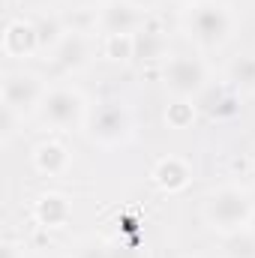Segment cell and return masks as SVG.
I'll return each mask as SVG.
<instances>
[{
    "label": "cell",
    "mask_w": 255,
    "mask_h": 258,
    "mask_svg": "<svg viewBox=\"0 0 255 258\" xmlns=\"http://www.w3.org/2000/svg\"><path fill=\"white\" fill-rule=\"evenodd\" d=\"M72 6H81V9H87V6H93V3H99V0H69Z\"/></svg>",
    "instance_id": "obj_24"
},
{
    "label": "cell",
    "mask_w": 255,
    "mask_h": 258,
    "mask_svg": "<svg viewBox=\"0 0 255 258\" xmlns=\"http://www.w3.org/2000/svg\"><path fill=\"white\" fill-rule=\"evenodd\" d=\"M252 213H255L252 198L240 186H222V189L210 192L207 201H204V219H207V225L213 231L225 234V237L234 234V231L249 228Z\"/></svg>",
    "instance_id": "obj_1"
},
{
    "label": "cell",
    "mask_w": 255,
    "mask_h": 258,
    "mask_svg": "<svg viewBox=\"0 0 255 258\" xmlns=\"http://www.w3.org/2000/svg\"><path fill=\"white\" fill-rule=\"evenodd\" d=\"M228 81H231L234 90L255 93V54H240L228 66Z\"/></svg>",
    "instance_id": "obj_15"
},
{
    "label": "cell",
    "mask_w": 255,
    "mask_h": 258,
    "mask_svg": "<svg viewBox=\"0 0 255 258\" xmlns=\"http://www.w3.org/2000/svg\"><path fill=\"white\" fill-rule=\"evenodd\" d=\"M3 51L12 60H27L36 51H42L39 45V30L36 21H24V18H12L3 27Z\"/></svg>",
    "instance_id": "obj_7"
},
{
    "label": "cell",
    "mask_w": 255,
    "mask_h": 258,
    "mask_svg": "<svg viewBox=\"0 0 255 258\" xmlns=\"http://www.w3.org/2000/svg\"><path fill=\"white\" fill-rule=\"evenodd\" d=\"M165 87L177 96V99H198L210 84H207V66L198 57L189 54H177L165 63Z\"/></svg>",
    "instance_id": "obj_4"
},
{
    "label": "cell",
    "mask_w": 255,
    "mask_h": 258,
    "mask_svg": "<svg viewBox=\"0 0 255 258\" xmlns=\"http://www.w3.org/2000/svg\"><path fill=\"white\" fill-rule=\"evenodd\" d=\"M183 3H192V6H195V3H201V0H183Z\"/></svg>",
    "instance_id": "obj_26"
},
{
    "label": "cell",
    "mask_w": 255,
    "mask_h": 258,
    "mask_svg": "<svg viewBox=\"0 0 255 258\" xmlns=\"http://www.w3.org/2000/svg\"><path fill=\"white\" fill-rule=\"evenodd\" d=\"M168 54V36L159 27H141L135 33V60L153 63Z\"/></svg>",
    "instance_id": "obj_14"
},
{
    "label": "cell",
    "mask_w": 255,
    "mask_h": 258,
    "mask_svg": "<svg viewBox=\"0 0 255 258\" xmlns=\"http://www.w3.org/2000/svg\"><path fill=\"white\" fill-rule=\"evenodd\" d=\"M54 54V63L66 69V72H78V69H84L87 60H90V45H87V39L78 33V30H72V33H66L63 42L51 51Z\"/></svg>",
    "instance_id": "obj_11"
},
{
    "label": "cell",
    "mask_w": 255,
    "mask_h": 258,
    "mask_svg": "<svg viewBox=\"0 0 255 258\" xmlns=\"http://www.w3.org/2000/svg\"><path fill=\"white\" fill-rule=\"evenodd\" d=\"M36 258H51V255H36Z\"/></svg>",
    "instance_id": "obj_27"
},
{
    "label": "cell",
    "mask_w": 255,
    "mask_h": 258,
    "mask_svg": "<svg viewBox=\"0 0 255 258\" xmlns=\"http://www.w3.org/2000/svg\"><path fill=\"white\" fill-rule=\"evenodd\" d=\"M222 252H225V258H255V234L249 228L228 234Z\"/></svg>",
    "instance_id": "obj_17"
},
{
    "label": "cell",
    "mask_w": 255,
    "mask_h": 258,
    "mask_svg": "<svg viewBox=\"0 0 255 258\" xmlns=\"http://www.w3.org/2000/svg\"><path fill=\"white\" fill-rule=\"evenodd\" d=\"M99 27L105 30V36H114V33H138L144 27L141 24V9L132 6L129 0H108L99 9Z\"/></svg>",
    "instance_id": "obj_8"
},
{
    "label": "cell",
    "mask_w": 255,
    "mask_h": 258,
    "mask_svg": "<svg viewBox=\"0 0 255 258\" xmlns=\"http://www.w3.org/2000/svg\"><path fill=\"white\" fill-rule=\"evenodd\" d=\"M87 132L99 147H117L132 135V114L126 111V105L108 102L87 120Z\"/></svg>",
    "instance_id": "obj_5"
},
{
    "label": "cell",
    "mask_w": 255,
    "mask_h": 258,
    "mask_svg": "<svg viewBox=\"0 0 255 258\" xmlns=\"http://www.w3.org/2000/svg\"><path fill=\"white\" fill-rule=\"evenodd\" d=\"M186 33H189L192 42L198 48H204V51L222 48L231 39V33H234V15L219 0H201L186 15Z\"/></svg>",
    "instance_id": "obj_2"
},
{
    "label": "cell",
    "mask_w": 255,
    "mask_h": 258,
    "mask_svg": "<svg viewBox=\"0 0 255 258\" xmlns=\"http://www.w3.org/2000/svg\"><path fill=\"white\" fill-rule=\"evenodd\" d=\"M132 6H138V9H150V6H156L159 0H129Z\"/></svg>",
    "instance_id": "obj_23"
},
{
    "label": "cell",
    "mask_w": 255,
    "mask_h": 258,
    "mask_svg": "<svg viewBox=\"0 0 255 258\" xmlns=\"http://www.w3.org/2000/svg\"><path fill=\"white\" fill-rule=\"evenodd\" d=\"M39 117L45 126L78 129L87 117V102L75 87H54L45 93V99L39 105Z\"/></svg>",
    "instance_id": "obj_3"
},
{
    "label": "cell",
    "mask_w": 255,
    "mask_h": 258,
    "mask_svg": "<svg viewBox=\"0 0 255 258\" xmlns=\"http://www.w3.org/2000/svg\"><path fill=\"white\" fill-rule=\"evenodd\" d=\"M102 51H105V57L114 60V63L135 60V33H114V36H105Z\"/></svg>",
    "instance_id": "obj_16"
},
{
    "label": "cell",
    "mask_w": 255,
    "mask_h": 258,
    "mask_svg": "<svg viewBox=\"0 0 255 258\" xmlns=\"http://www.w3.org/2000/svg\"><path fill=\"white\" fill-rule=\"evenodd\" d=\"M108 255L111 258H141V252H138V243L135 240H111L108 243Z\"/></svg>",
    "instance_id": "obj_20"
},
{
    "label": "cell",
    "mask_w": 255,
    "mask_h": 258,
    "mask_svg": "<svg viewBox=\"0 0 255 258\" xmlns=\"http://www.w3.org/2000/svg\"><path fill=\"white\" fill-rule=\"evenodd\" d=\"M249 231L255 234V213H252V222H249Z\"/></svg>",
    "instance_id": "obj_25"
},
{
    "label": "cell",
    "mask_w": 255,
    "mask_h": 258,
    "mask_svg": "<svg viewBox=\"0 0 255 258\" xmlns=\"http://www.w3.org/2000/svg\"><path fill=\"white\" fill-rule=\"evenodd\" d=\"M75 258H111V255H108V243L105 240H84L78 246Z\"/></svg>",
    "instance_id": "obj_21"
},
{
    "label": "cell",
    "mask_w": 255,
    "mask_h": 258,
    "mask_svg": "<svg viewBox=\"0 0 255 258\" xmlns=\"http://www.w3.org/2000/svg\"><path fill=\"white\" fill-rule=\"evenodd\" d=\"M45 84L33 72H9L3 78V108L15 114H30L45 99Z\"/></svg>",
    "instance_id": "obj_6"
},
{
    "label": "cell",
    "mask_w": 255,
    "mask_h": 258,
    "mask_svg": "<svg viewBox=\"0 0 255 258\" xmlns=\"http://www.w3.org/2000/svg\"><path fill=\"white\" fill-rule=\"evenodd\" d=\"M3 258H24V249L18 243H3Z\"/></svg>",
    "instance_id": "obj_22"
},
{
    "label": "cell",
    "mask_w": 255,
    "mask_h": 258,
    "mask_svg": "<svg viewBox=\"0 0 255 258\" xmlns=\"http://www.w3.org/2000/svg\"><path fill=\"white\" fill-rule=\"evenodd\" d=\"M192 180V168L180 159V156H165L153 165V183L162 192H183Z\"/></svg>",
    "instance_id": "obj_10"
},
{
    "label": "cell",
    "mask_w": 255,
    "mask_h": 258,
    "mask_svg": "<svg viewBox=\"0 0 255 258\" xmlns=\"http://www.w3.org/2000/svg\"><path fill=\"white\" fill-rule=\"evenodd\" d=\"M33 165L45 177H63L69 171V150L60 141H42L33 150Z\"/></svg>",
    "instance_id": "obj_12"
},
{
    "label": "cell",
    "mask_w": 255,
    "mask_h": 258,
    "mask_svg": "<svg viewBox=\"0 0 255 258\" xmlns=\"http://www.w3.org/2000/svg\"><path fill=\"white\" fill-rule=\"evenodd\" d=\"M33 216L45 228H63L66 222H69V216H72V207H69V201L60 192H45L36 198Z\"/></svg>",
    "instance_id": "obj_13"
},
{
    "label": "cell",
    "mask_w": 255,
    "mask_h": 258,
    "mask_svg": "<svg viewBox=\"0 0 255 258\" xmlns=\"http://www.w3.org/2000/svg\"><path fill=\"white\" fill-rule=\"evenodd\" d=\"M198 108L213 120H231L240 111V99L234 87H207L198 96Z\"/></svg>",
    "instance_id": "obj_9"
},
{
    "label": "cell",
    "mask_w": 255,
    "mask_h": 258,
    "mask_svg": "<svg viewBox=\"0 0 255 258\" xmlns=\"http://www.w3.org/2000/svg\"><path fill=\"white\" fill-rule=\"evenodd\" d=\"M36 30H39V45H42V51H45V48L54 51L66 36V30L60 27L57 18H42V21H36Z\"/></svg>",
    "instance_id": "obj_19"
},
{
    "label": "cell",
    "mask_w": 255,
    "mask_h": 258,
    "mask_svg": "<svg viewBox=\"0 0 255 258\" xmlns=\"http://www.w3.org/2000/svg\"><path fill=\"white\" fill-rule=\"evenodd\" d=\"M195 108L198 105H192V99H174L165 111V123L171 129H189L195 120Z\"/></svg>",
    "instance_id": "obj_18"
}]
</instances>
